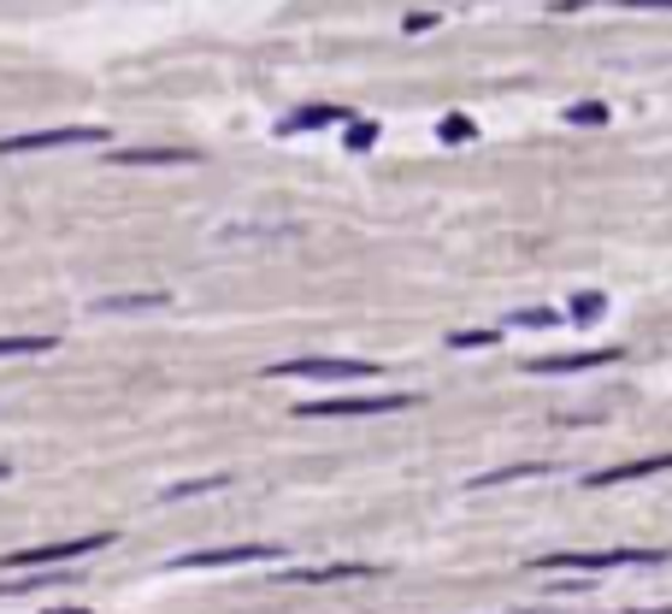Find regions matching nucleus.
Segmentation results:
<instances>
[{"mask_svg": "<svg viewBox=\"0 0 672 614\" xmlns=\"http://www.w3.org/2000/svg\"><path fill=\"white\" fill-rule=\"evenodd\" d=\"M666 550H637V543H626V550H555L537 561V573H608V568H661Z\"/></svg>", "mask_w": 672, "mask_h": 614, "instance_id": "1", "label": "nucleus"}, {"mask_svg": "<svg viewBox=\"0 0 672 614\" xmlns=\"http://www.w3.org/2000/svg\"><path fill=\"white\" fill-rule=\"evenodd\" d=\"M113 532H89V538H65V543H36V550H12L0 555V573H19V568H54V561H83L95 550H107Z\"/></svg>", "mask_w": 672, "mask_h": 614, "instance_id": "2", "label": "nucleus"}, {"mask_svg": "<svg viewBox=\"0 0 672 614\" xmlns=\"http://www.w3.org/2000/svg\"><path fill=\"white\" fill-rule=\"evenodd\" d=\"M284 550L278 543H231V550H195V555H178L166 561L171 573H201V568H254V561H278Z\"/></svg>", "mask_w": 672, "mask_h": 614, "instance_id": "3", "label": "nucleus"}, {"mask_svg": "<svg viewBox=\"0 0 672 614\" xmlns=\"http://www.w3.org/2000/svg\"><path fill=\"white\" fill-rule=\"evenodd\" d=\"M266 379H377V361H324V354H301V361L266 367Z\"/></svg>", "mask_w": 672, "mask_h": 614, "instance_id": "4", "label": "nucleus"}, {"mask_svg": "<svg viewBox=\"0 0 672 614\" xmlns=\"http://www.w3.org/2000/svg\"><path fill=\"white\" fill-rule=\"evenodd\" d=\"M83 142H107V130H100V125L24 130V136H0V154H42V148H83Z\"/></svg>", "mask_w": 672, "mask_h": 614, "instance_id": "5", "label": "nucleus"}, {"mask_svg": "<svg viewBox=\"0 0 672 614\" xmlns=\"http://www.w3.org/2000/svg\"><path fill=\"white\" fill-rule=\"evenodd\" d=\"M419 396H331V402H301V420H342V414H395V407H413Z\"/></svg>", "mask_w": 672, "mask_h": 614, "instance_id": "6", "label": "nucleus"}, {"mask_svg": "<svg viewBox=\"0 0 672 614\" xmlns=\"http://www.w3.org/2000/svg\"><path fill=\"white\" fill-rule=\"evenodd\" d=\"M649 473H672V455H649V460H626V467H601V473H590L584 485H626V479H649Z\"/></svg>", "mask_w": 672, "mask_h": 614, "instance_id": "7", "label": "nucleus"}, {"mask_svg": "<svg viewBox=\"0 0 672 614\" xmlns=\"http://www.w3.org/2000/svg\"><path fill=\"white\" fill-rule=\"evenodd\" d=\"M189 160H195V154H189V148H118L113 154V166H189Z\"/></svg>", "mask_w": 672, "mask_h": 614, "instance_id": "8", "label": "nucleus"}, {"mask_svg": "<svg viewBox=\"0 0 672 614\" xmlns=\"http://www.w3.org/2000/svg\"><path fill=\"white\" fill-rule=\"evenodd\" d=\"M377 568H349V561H337V568H289L284 579H296V585H331V579H372Z\"/></svg>", "mask_w": 672, "mask_h": 614, "instance_id": "9", "label": "nucleus"}, {"mask_svg": "<svg viewBox=\"0 0 672 614\" xmlns=\"http://www.w3.org/2000/svg\"><path fill=\"white\" fill-rule=\"evenodd\" d=\"M619 361V349H596V354H555V361H531V372H578V367H608Z\"/></svg>", "mask_w": 672, "mask_h": 614, "instance_id": "10", "label": "nucleus"}, {"mask_svg": "<svg viewBox=\"0 0 672 614\" xmlns=\"http://www.w3.org/2000/svg\"><path fill=\"white\" fill-rule=\"evenodd\" d=\"M337 118H349V113H342V107H301L284 130H319V125H337Z\"/></svg>", "mask_w": 672, "mask_h": 614, "instance_id": "11", "label": "nucleus"}, {"mask_svg": "<svg viewBox=\"0 0 672 614\" xmlns=\"http://www.w3.org/2000/svg\"><path fill=\"white\" fill-rule=\"evenodd\" d=\"M231 479H224V473H213V479H189V485H171L166 490V502H183V497H201V490H224Z\"/></svg>", "mask_w": 672, "mask_h": 614, "instance_id": "12", "label": "nucleus"}, {"mask_svg": "<svg viewBox=\"0 0 672 614\" xmlns=\"http://www.w3.org/2000/svg\"><path fill=\"white\" fill-rule=\"evenodd\" d=\"M54 337H0V354H47Z\"/></svg>", "mask_w": 672, "mask_h": 614, "instance_id": "13", "label": "nucleus"}, {"mask_svg": "<svg viewBox=\"0 0 672 614\" xmlns=\"http://www.w3.org/2000/svg\"><path fill=\"white\" fill-rule=\"evenodd\" d=\"M566 118H573V125H601V118H608V107H596V100H590V107H573Z\"/></svg>", "mask_w": 672, "mask_h": 614, "instance_id": "14", "label": "nucleus"}, {"mask_svg": "<svg viewBox=\"0 0 672 614\" xmlns=\"http://www.w3.org/2000/svg\"><path fill=\"white\" fill-rule=\"evenodd\" d=\"M455 349H478V343H495V331H460V337H448Z\"/></svg>", "mask_w": 672, "mask_h": 614, "instance_id": "15", "label": "nucleus"}, {"mask_svg": "<svg viewBox=\"0 0 672 614\" xmlns=\"http://www.w3.org/2000/svg\"><path fill=\"white\" fill-rule=\"evenodd\" d=\"M601 314V296H578L573 301V319H596Z\"/></svg>", "mask_w": 672, "mask_h": 614, "instance_id": "16", "label": "nucleus"}, {"mask_svg": "<svg viewBox=\"0 0 672 614\" xmlns=\"http://www.w3.org/2000/svg\"><path fill=\"white\" fill-rule=\"evenodd\" d=\"M100 307H160V296H113V301H100Z\"/></svg>", "mask_w": 672, "mask_h": 614, "instance_id": "17", "label": "nucleus"}, {"mask_svg": "<svg viewBox=\"0 0 672 614\" xmlns=\"http://www.w3.org/2000/svg\"><path fill=\"white\" fill-rule=\"evenodd\" d=\"M372 142H377L372 125H354V130H349V148H372Z\"/></svg>", "mask_w": 672, "mask_h": 614, "instance_id": "18", "label": "nucleus"}, {"mask_svg": "<svg viewBox=\"0 0 672 614\" xmlns=\"http://www.w3.org/2000/svg\"><path fill=\"white\" fill-rule=\"evenodd\" d=\"M619 7H637V12H654V7H672V0H619Z\"/></svg>", "mask_w": 672, "mask_h": 614, "instance_id": "19", "label": "nucleus"}, {"mask_svg": "<svg viewBox=\"0 0 672 614\" xmlns=\"http://www.w3.org/2000/svg\"><path fill=\"white\" fill-rule=\"evenodd\" d=\"M47 614H89V608H47Z\"/></svg>", "mask_w": 672, "mask_h": 614, "instance_id": "20", "label": "nucleus"}, {"mask_svg": "<svg viewBox=\"0 0 672 614\" xmlns=\"http://www.w3.org/2000/svg\"><path fill=\"white\" fill-rule=\"evenodd\" d=\"M0 479H7V460H0Z\"/></svg>", "mask_w": 672, "mask_h": 614, "instance_id": "21", "label": "nucleus"}]
</instances>
